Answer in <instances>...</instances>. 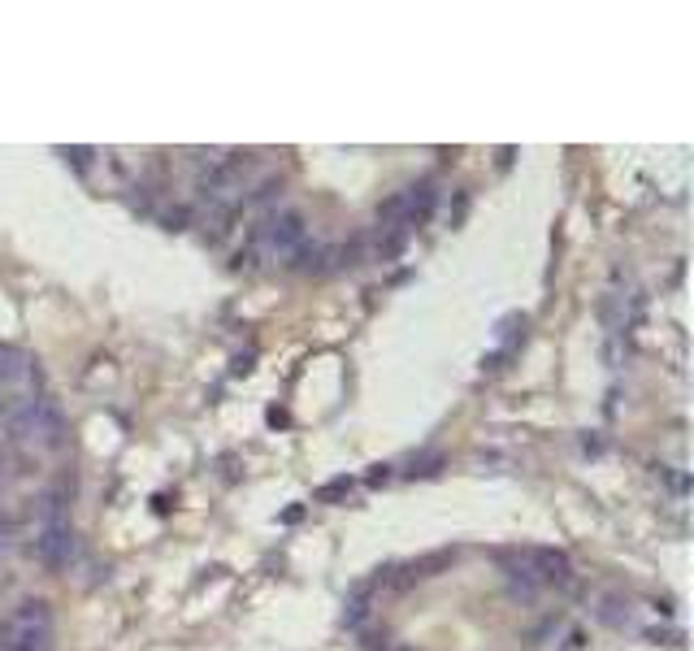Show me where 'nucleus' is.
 I'll return each mask as SVG.
<instances>
[{
	"mask_svg": "<svg viewBox=\"0 0 694 651\" xmlns=\"http://www.w3.org/2000/svg\"><path fill=\"white\" fill-rule=\"evenodd\" d=\"M347 491H351V477H335L330 486H322V491H317V500H322V504H330V500H339V495H347Z\"/></svg>",
	"mask_w": 694,
	"mask_h": 651,
	"instance_id": "obj_7",
	"label": "nucleus"
},
{
	"mask_svg": "<svg viewBox=\"0 0 694 651\" xmlns=\"http://www.w3.org/2000/svg\"><path fill=\"white\" fill-rule=\"evenodd\" d=\"M40 369L27 353L0 348V421L9 426V417L18 413L27 400H35L40 391Z\"/></svg>",
	"mask_w": 694,
	"mask_h": 651,
	"instance_id": "obj_5",
	"label": "nucleus"
},
{
	"mask_svg": "<svg viewBox=\"0 0 694 651\" xmlns=\"http://www.w3.org/2000/svg\"><path fill=\"white\" fill-rule=\"evenodd\" d=\"M57 626H53V608L44 599H22L9 612L4 626V651H53Z\"/></svg>",
	"mask_w": 694,
	"mask_h": 651,
	"instance_id": "obj_4",
	"label": "nucleus"
},
{
	"mask_svg": "<svg viewBox=\"0 0 694 651\" xmlns=\"http://www.w3.org/2000/svg\"><path fill=\"white\" fill-rule=\"evenodd\" d=\"M35 556L44 569L61 574L74 560V531H70V491L53 486L40 500V522H35Z\"/></svg>",
	"mask_w": 694,
	"mask_h": 651,
	"instance_id": "obj_2",
	"label": "nucleus"
},
{
	"mask_svg": "<svg viewBox=\"0 0 694 651\" xmlns=\"http://www.w3.org/2000/svg\"><path fill=\"white\" fill-rule=\"evenodd\" d=\"M13 543H18V522H13V517H0V560L13 552Z\"/></svg>",
	"mask_w": 694,
	"mask_h": 651,
	"instance_id": "obj_6",
	"label": "nucleus"
},
{
	"mask_svg": "<svg viewBox=\"0 0 694 651\" xmlns=\"http://www.w3.org/2000/svg\"><path fill=\"white\" fill-rule=\"evenodd\" d=\"M9 439L18 448H31V452H57L65 443V417H61L57 400H49V396L27 400L9 417Z\"/></svg>",
	"mask_w": 694,
	"mask_h": 651,
	"instance_id": "obj_3",
	"label": "nucleus"
},
{
	"mask_svg": "<svg viewBox=\"0 0 694 651\" xmlns=\"http://www.w3.org/2000/svg\"><path fill=\"white\" fill-rule=\"evenodd\" d=\"M304 248H308V222L295 209H270L256 218L248 235V261L291 265V261H304Z\"/></svg>",
	"mask_w": 694,
	"mask_h": 651,
	"instance_id": "obj_1",
	"label": "nucleus"
}]
</instances>
